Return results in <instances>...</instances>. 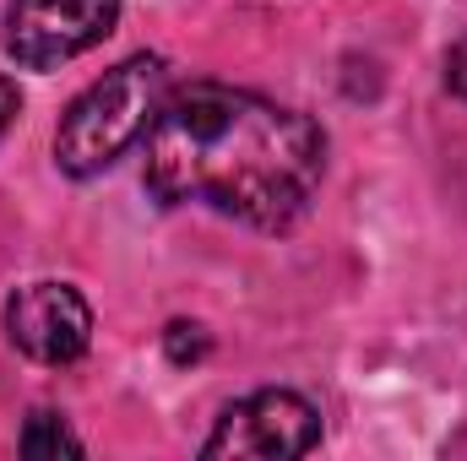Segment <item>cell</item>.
I'll return each mask as SVG.
<instances>
[{"label": "cell", "instance_id": "6da1fadb", "mask_svg": "<svg viewBox=\"0 0 467 461\" xmlns=\"http://www.w3.org/2000/svg\"><path fill=\"white\" fill-rule=\"evenodd\" d=\"M147 190L163 207H213L244 229L288 233L321 196L327 136L277 98L229 82H191L147 130Z\"/></svg>", "mask_w": 467, "mask_h": 461}, {"label": "cell", "instance_id": "7a4b0ae2", "mask_svg": "<svg viewBox=\"0 0 467 461\" xmlns=\"http://www.w3.org/2000/svg\"><path fill=\"white\" fill-rule=\"evenodd\" d=\"M163 98H169V71L158 55H130L115 71H104L60 115V130H55L60 174H71V179L104 174L115 158H125V147H136L152 130Z\"/></svg>", "mask_w": 467, "mask_h": 461}, {"label": "cell", "instance_id": "3957f363", "mask_svg": "<svg viewBox=\"0 0 467 461\" xmlns=\"http://www.w3.org/2000/svg\"><path fill=\"white\" fill-rule=\"evenodd\" d=\"M321 446V413L299 391H255L223 407L218 429L207 435V461H288Z\"/></svg>", "mask_w": 467, "mask_h": 461}, {"label": "cell", "instance_id": "277c9868", "mask_svg": "<svg viewBox=\"0 0 467 461\" xmlns=\"http://www.w3.org/2000/svg\"><path fill=\"white\" fill-rule=\"evenodd\" d=\"M119 22V0H11L5 5V55L22 71H55L93 44H104Z\"/></svg>", "mask_w": 467, "mask_h": 461}, {"label": "cell", "instance_id": "5b68a950", "mask_svg": "<svg viewBox=\"0 0 467 461\" xmlns=\"http://www.w3.org/2000/svg\"><path fill=\"white\" fill-rule=\"evenodd\" d=\"M5 337L33 364H77L93 347V310L71 282H27L5 299Z\"/></svg>", "mask_w": 467, "mask_h": 461}, {"label": "cell", "instance_id": "8992f818", "mask_svg": "<svg viewBox=\"0 0 467 461\" xmlns=\"http://www.w3.org/2000/svg\"><path fill=\"white\" fill-rule=\"evenodd\" d=\"M16 451L22 456H82V440L66 429V418L60 413H33L27 424H22V435H16Z\"/></svg>", "mask_w": 467, "mask_h": 461}, {"label": "cell", "instance_id": "52a82bcc", "mask_svg": "<svg viewBox=\"0 0 467 461\" xmlns=\"http://www.w3.org/2000/svg\"><path fill=\"white\" fill-rule=\"evenodd\" d=\"M163 343H169V358H174V364H196V358H207V332L191 326V321H174Z\"/></svg>", "mask_w": 467, "mask_h": 461}, {"label": "cell", "instance_id": "ba28073f", "mask_svg": "<svg viewBox=\"0 0 467 461\" xmlns=\"http://www.w3.org/2000/svg\"><path fill=\"white\" fill-rule=\"evenodd\" d=\"M446 87H451V98L467 104V33L446 49Z\"/></svg>", "mask_w": 467, "mask_h": 461}, {"label": "cell", "instance_id": "9c48e42d", "mask_svg": "<svg viewBox=\"0 0 467 461\" xmlns=\"http://www.w3.org/2000/svg\"><path fill=\"white\" fill-rule=\"evenodd\" d=\"M16 115H22V93H16V82L0 71V141H5V130L16 125Z\"/></svg>", "mask_w": 467, "mask_h": 461}]
</instances>
